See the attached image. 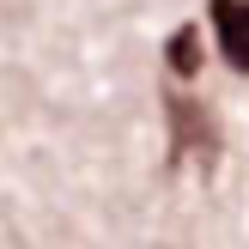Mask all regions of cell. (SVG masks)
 <instances>
[{"label": "cell", "instance_id": "1", "mask_svg": "<svg viewBox=\"0 0 249 249\" xmlns=\"http://www.w3.org/2000/svg\"><path fill=\"white\" fill-rule=\"evenodd\" d=\"M164 128H170V158L177 164H213L219 158V116L201 104V97L164 91Z\"/></svg>", "mask_w": 249, "mask_h": 249}, {"label": "cell", "instance_id": "2", "mask_svg": "<svg viewBox=\"0 0 249 249\" xmlns=\"http://www.w3.org/2000/svg\"><path fill=\"white\" fill-rule=\"evenodd\" d=\"M207 18H213V36L225 49V61L237 73H249V0H207Z\"/></svg>", "mask_w": 249, "mask_h": 249}, {"label": "cell", "instance_id": "3", "mask_svg": "<svg viewBox=\"0 0 249 249\" xmlns=\"http://www.w3.org/2000/svg\"><path fill=\"white\" fill-rule=\"evenodd\" d=\"M164 61H170L177 79H195V73H201V31H195V24H177L170 43H164Z\"/></svg>", "mask_w": 249, "mask_h": 249}]
</instances>
